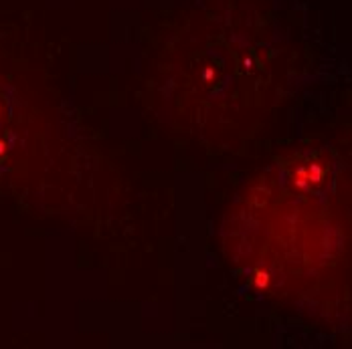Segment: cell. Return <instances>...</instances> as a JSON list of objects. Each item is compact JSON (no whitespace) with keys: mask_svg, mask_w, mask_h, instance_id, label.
I'll return each mask as SVG.
<instances>
[{"mask_svg":"<svg viewBox=\"0 0 352 349\" xmlns=\"http://www.w3.org/2000/svg\"><path fill=\"white\" fill-rule=\"evenodd\" d=\"M8 99L4 95V91L0 89V158L6 154V141H4V134L8 132Z\"/></svg>","mask_w":352,"mask_h":349,"instance_id":"1","label":"cell"}]
</instances>
